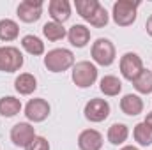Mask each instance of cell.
<instances>
[{
	"label": "cell",
	"instance_id": "28",
	"mask_svg": "<svg viewBox=\"0 0 152 150\" xmlns=\"http://www.w3.org/2000/svg\"><path fill=\"white\" fill-rule=\"evenodd\" d=\"M143 122H145V124H147V125L152 129V111L147 113V117H145V120H143Z\"/></svg>",
	"mask_w": 152,
	"mask_h": 150
},
{
	"label": "cell",
	"instance_id": "9",
	"mask_svg": "<svg viewBox=\"0 0 152 150\" xmlns=\"http://www.w3.org/2000/svg\"><path fill=\"white\" fill-rule=\"evenodd\" d=\"M50 104L46 99L37 97V99H30L25 106V117L30 122H44L50 115Z\"/></svg>",
	"mask_w": 152,
	"mask_h": 150
},
{
	"label": "cell",
	"instance_id": "18",
	"mask_svg": "<svg viewBox=\"0 0 152 150\" xmlns=\"http://www.w3.org/2000/svg\"><path fill=\"white\" fill-rule=\"evenodd\" d=\"M20 36V27L14 20H0V41H5V42H11Z\"/></svg>",
	"mask_w": 152,
	"mask_h": 150
},
{
	"label": "cell",
	"instance_id": "2",
	"mask_svg": "<svg viewBox=\"0 0 152 150\" xmlns=\"http://www.w3.org/2000/svg\"><path fill=\"white\" fill-rule=\"evenodd\" d=\"M140 7V2H133V0H118L113 4V21L118 27H129L136 21V11Z\"/></svg>",
	"mask_w": 152,
	"mask_h": 150
},
{
	"label": "cell",
	"instance_id": "1",
	"mask_svg": "<svg viewBox=\"0 0 152 150\" xmlns=\"http://www.w3.org/2000/svg\"><path fill=\"white\" fill-rule=\"evenodd\" d=\"M44 66L51 73H64L75 66V55L71 50L66 48H55L46 53L44 57Z\"/></svg>",
	"mask_w": 152,
	"mask_h": 150
},
{
	"label": "cell",
	"instance_id": "14",
	"mask_svg": "<svg viewBox=\"0 0 152 150\" xmlns=\"http://www.w3.org/2000/svg\"><path fill=\"white\" fill-rule=\"evenodd\" d=\"M14 88H16V92L20 95H30L37 88V79L30 73H21L14 79Z\"/></svg>",
	"mask_w": 152,
	"mask_h": 150
},
{
	"label": "cell",
	"instance_id": "19",
	"mask_svg": "<svg viewBox=\"0 0 152 150\" xmlns=\"http://www.w3.org/2000/svg\"><path fill=\"white\" fill-rule=\"evenodd\" d=\"M127 136H129V129H127V125L126 124H113L110 129H108V134H106V138H108V141L112 143V145H122L126 140H127Z\"/></svg>",
	"mask_w": 152,
	"mask_h": 150
},
{
	"label": "cell",
	"instance_id": "29",
	"mask_svg": "<svg viewBox=\"0 0 152 150\" xmlns=\"http://www.w3.org/2000/svg\"><path fill=\"white\" fill-rule=\"evenodd\" d=\"M120 150H140V149H136V147H133V145H126V147H122Z\"/></svg>",
	"mask_w": 152,
	"mask_h": 150
},
{
	"label": "cell",
	"instance_id": "12",
	"mask_svg": "<svg viewBox=\"0 0 152 150\" xmlns=\"http://www.w3.org/2000/svg\"><path fill=\"white\" fill-rule=\"evenodd\" d=\"M48 12L53 21L64 23L71 18V4L67 0H51L48 4Z\"/></svg>",
	"mask_w": 152,
	"mask_h": 150
},
{
	"label": "cell",
	"instance_id": "15",
	"mask_svg": "<svg viewBox=\"0 0 152 150\" xmlns=\"http://www.w3.org/2000/svg\"><path fill=\"white\" fill-rule=\"evenodd\" d=\"M67 39L75 48H83L90 41V30L85 25H73L67 32Z\"/></svg>",
	"mask_w": 152,
	"mask_h": 150
},
{
	"label": "cell",
	"instance_id": "23",
	"mask_svg": "<svg viewBox=\"0 0 152 150\" xmlns=\"http://www.w3.org/2000/svg\"><path fill=\"white\" fill-rule=\"evenodd\" d=\"M133 85H134V88L140 94H151L152 92V71L143 69L140 74L133 79Z\"/></svg>",
	"mask_w": 152,
	"mask_h": 150
},
{
	"label": "cell",
	"instance_id": "22",
	"mask_svg": "<svg viewBox=\"0 0 152 150\" xmlns=\"http://www.w3.org/2000/svg\"><path fill=\"white\" fill-rule=\"evenodd\" d=\"M133 136H134V140L138 141V145H142V147L152 145V129L145 124V122H140V124L134 125Z\"/></svg>",
	"mask_w": 152,
	"mask_h": 150
},
{
	"label": "cell",
	"instance_id": "26",
	"mask_svg": "<svg viewBox=\"0 0 152 150\" xmlns=\"http://www.w3.org/2000/svg\"><path fill=\"white\" fill-rule=\"evenodd\" d=\"M25 150H50V143H48V140L44 138V136H36L27 147Z\"/></svg>",
	"mask_w": 152,
	"mask_h": 150
},
{
	"label": "cell",
	"instance_id": "3",
	"mask_svg": "<svg viewBox=\"0 0 152 150\" xmlns=\"http://www.w3.org/2000/svg\"><path fill=\"white\" fill-rule=\"evenodd\" d=\"M97 79V67L88 62V60H81L76 62L73 66V83L80 88H88L90 85H94Z\"/></svg>",
	"mask_w": 152,
	"mask_h": 150
},
{
	"label": "cell",
	"instance_id": "11",
	"mask_svg": "<svg viewBox=\"0 0 152 150\" xmlns=\"http://www.w3.org/2000/svg\"><path fill=\"white\" fill-rule=\"evenodd\" d=\"M80 150H101L103 149V134L96 129H85L78 136Z\"/></svg>",
	"mask_w": 152,
	"mask_h": 150
},
{
	"label": "cell",
	"instance_id": "5",
	"mask_svg": "<svg viewBox=\"0 0 152 150\" xmlns=\"http://www.w3.org/2000/svg\"><path fill=\"white\" fill-rule=\"evenodd\" d=\"M23 67V55L14 46H0V71L16 73Z\"/></svg>",
	"mask_w": 152,
	"mask_h": 150
},
{
	"label": "cell",
	"instance_id": "8",
	"mask_svg": "<svg viewBox=\"0 0 152 150\" xmlns=\"http://www.w3.org/2000/svg\"><path fill=\"white\" fill-rule=\"evenodd\" d=\"M16 12L21 21L34 23L42 16V2L41 0H23V2H20Z\"/></svg>",
	"mask_w": 152,
	"mask_h": 150
},
{
	"label": "cell",
	"instance_id": "10",
	"mask_svg": "<svg viewBox=\"0 0 152 150\" xmlns=\"http://www.w3.org/2000/svg\"><path fill=\"white\" fill-rule=\"evenodd\" d=\"M36 129L34 125H30L28 122H20L16 124L12 129H11V141L16 145V147H27L34 138H36Z\"/></svg>",
	"mask_w": 152,
	"mask_h": 150
},
{
	"label": "cell",
	"instance_id": "20",
	"mask_svg": "<svg viewBox=\"0 0 152 150\" xmlns=\"http://www.w3.org/2000/svg\"><path fill=\"white\" fill-rule=\"evenodd\" d=\"M42 34H44V37L48 39V41H53V42H55V41H60V39H64L67 36L64 25H62V23H57V21H48V23H44Z\"/></svg>",
	"mask_w": 152,
	"mask_h": 150
},
{
	"label": "cell",
	"instance_id": "17",
	"mask_svg": "<svg viewBox=\"0 0 152 150\" xmlns=\"http://www.w3.org/2000/svg\"><path fill=\"white\" fill-rule=\"evenodd\" d=\"M21 111V101L12 97V95H5V97H0V115L2 117H14Z\"/></svg>",
	"mask_w": 152,
	"mask_h": 150
},
{
	"label": "cell",
	"instance_id": "21",
	"mask_svg": "<svg viewBox=\"0 0 152 150\" xmlns=\"http://www.w3.org/2000/svg\"><path fill=\"white\" fill-rule=\"evenodd\" d=\"M21 46H23V50L27 53H30L34 57H39V55L44 53V42L37 36H32V34L30 36H25V37L21 39Z\"/></svg>",
	"mask_w": 152,
	"mask_h": 150
},
{
	"label": "cell",
	"instance_id": "4",
	"mask_svg": "<svg viewBox=\"0 0 152 150\" xmlns=\"http://www.w3.org/2000/svg\"><path fill=\"white\" fill-rule=\"evenodd\" d=\"M90 55H92V60L97 64V66H103V67H108L115 62V46L110 39L99 37L94 44H92V50H90Z\"/></svg>",
	"mask_w": 152,
	"mask_h": 150
},
{
	"label": "cell",
	"instance_id": "13",
	"mask_svg": "<svg viewBox=\"0 0 152 150\" xmlns=\"http://www.w3.org/2000/svg\"><path fill=\"white\" fill-rule=\"evenodd\" d=\"M120 110L124 115L136 117L143 111V101H142V97H138L134 94H126L120 99Z\"/></svg>",
	"mask_w": 152,
	"mask_h": 150
},
{
	"label": "cell",
	"instance_id": "6",
	"mask_svg": "<svg viewBox=\"0 0 152 150\" xmlns=\"http://www.w3.org/2000/svg\"><path fill=\"white\" fill-rule=\"evenodd\" d=\"M118 67H120V74L124 76L126 79H129V81H133L136 76L145 69V67H143V60L140 58V55L131 53V51L122 55Z\"/></svg>",
	"mask_w": 152,
	"mask_h": 150
},
{
	"label": "cell",
	"instance_id": "24",
	"mask_svg": "<svg viewBox=\"0 0 152 150\" xmlns=\"http://www.w3.org/2000/svg\"><path fill=\"white\" fill-rule=\"evenodd\" d=\"M75 7H76V11H78V14H80L85 21H88L90 16H92V14L96 12V9L99 7V2H97V0H76Z\"/></svg>",
	"mask_w": 152,
	"mask_h": 150
},
{
	"label": "cell",
	"instance_id": "7",
	"mask_svg": "<svg viewBox=\"0 0 152 150\" xmlns=\"http://www.w3.org/2000/svg\"><path fill=\"white\" fill-rule=\"evenodd\" d=\"M83 113H85V118L87 120H90L94 124H99V122H103V120L108 118V115H110V104L104 99L94 97V99H90L85 104Z\"/></svg>",
	"mask_w": 152,
	"mask_h": 150
},
{
	"label": "cell",
	"instance_id": "16",
	"mask_svg": "<svg viewBox=\"0 0 152 150\" xmlns=\"http://www.w3.org/2000/svg\"><path fill=\"white\" fill-rule=\"evenodd\" d=\"M99 88H101V92L104 94V95H108V97H115V95H118L120 94V90H122V81L117 78V76H104V78H101V81H99Z\"/></svg>",
	"mask_w": 152,
	"mask_h": 150
},
{
	"label": "cell",
	"instance_id": "27",
	"mask_svg": "<svg viewBox=\"0 0 152 150\" xmlns=\"http://www.w3.org/2000/svg\"><path fill=\"white\" fill-rule=\"evenodd\" d=\"M145 28H147V34L152 37V14L149 16V20H147V23H145Z\"/></svg>",
	"mask_w": 152,
	"mask_h": 150
},
{
	"label": "cell",
	"instance_id": "25",
	"mask_svg": "<svg viewBox=\"0 0 152 150\" xmlns=\"http://www.w3.org/2000/svg\"><path fill=\"white\" fill-rule=\"evenodd\" d=\"M108 11L99 4V7L96 9V12L90 16V20H88V23L92 25V27H96V28H103V27H106L108 25Z\"/></svg>",
	"mask_w": 152,
	"mask_h": 150
}]
</instances>
